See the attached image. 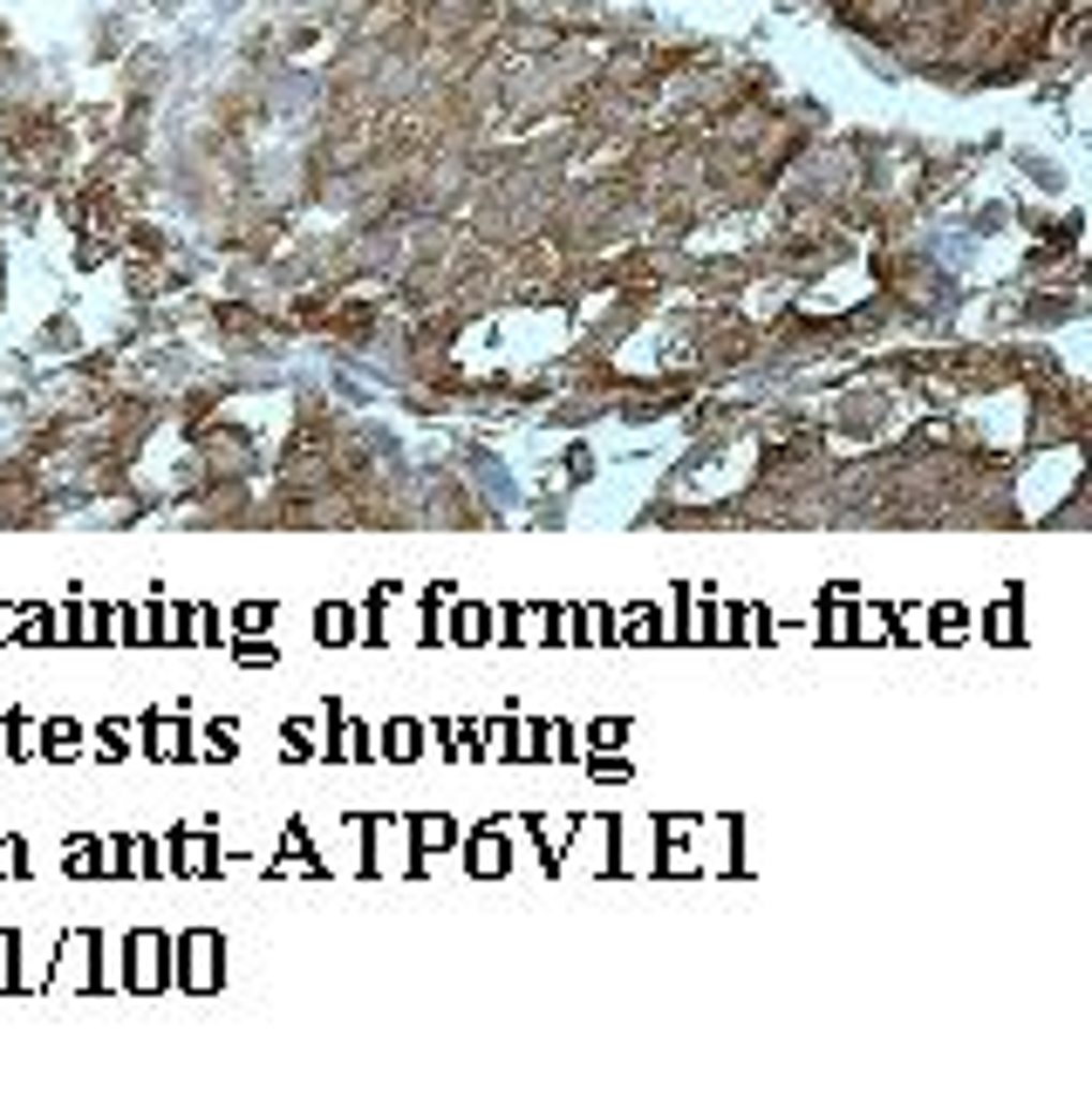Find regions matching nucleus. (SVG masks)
<instances>
[{"instance_id": "obj_1", "label": "nucleus", "mask_w": 1092, "mask_h": 1105, "mask_svg": "<svg viewBox=\"0 0 1092 1105\" xmlns=\"http://www.w3.org/2000/svg\"><path fill=\"white\" fill-rule=\"evenodd\" d=\"M219 976H226V942L219 935H184L178 942V983L184 989H219Z\"/></svg>"}, {"instance_id": "obj_2", "label": "nucleus", "mask_w": 1092, "mask_h": 1105, "mask_svg": "<svg viewBox=\"0 0 1092 1105\" xmlns=\"http://www.w3.org/2000/svg\"><path fill=\"white\" fill-rule=\"evenodd\" d=\"M164 983H178V942L131 935V989H164Z\"/></svg>"}, {"instance_id": "obj_3", "label": "nucleus", "mask_w": 1092, "mask_h": 1105, "mask_svg": "<svg viewBox=\"0 0 1092 1105\" xmlns=\"http://www.w3.org/2000/svg\"><path fill=\"white\" fill-rule=\"evenodd\" d=\"M137 730H144V751H151L158 764H164V758H178V764L192 758V730H184L178 717H164V710H144Z\"/></svg>"}, {"instance_id": "obj_4", "label": "nucleus", "mask_w": 1092, "mask_h": 1105, "mask_svg": "<svg viewBox=\"0 0 1092 1105\" xmlns=\"http://www.w3.org/2000/svg\"><path fill=\"white\" fill-rule=\"evenodd\" d=\"M506 867H512V847L492 833V819H485V826H472V833H465V873L492 880V873H506Z\"/></svg>"}, {"instance_id": "obj_5", "label": "nucleus", "mask_w": 1092, "mask_h": 1105, "mask_svg": "<svg viewBox=\"0 0 1092 1105\" xmlns=\"http://www.w3.org/2000/svg\"><path fill=\"white\" fill-rule=\"evenodd\" d=\"M410 867H423V853H444V847H458V819H444V812H423V819H410Z\"/></svg>"}, {"instance_id": "obj_6", "label": "nucleus", "mask_w": 1092, "mask_h": 1105, "mask_svg": "<svg viewBox=\"0 0 1092 1105\" xmlns=\"http://www.w3.org/2000/svg\"><path fill=\"white\" fill-rule=\"evenodd\" d=\"M423 744H431V730H423L417 717H397V723H383V758L390 764H410Z\"/></svg>"}, {"instance_id": "obj_7", "label": "nucleus", "mask_w": 1092, "mask_h": 1105, "mask_svg": "<svg viewBox=\"0 0 1092 1105\" xmlns=\"http://www.w3.org/2000/svg\"><path fill=\"white\" fill-rule=\"evenodd\" d=\"M314 642H328V648L356 642V614H348V601H321V608H314Z\"/></svg>"}, {"instance_id": "obj_8", "label": "nucleus", "mask_w": 1092, "mask_h": 1105, "mask_svg": "<svg viewBox=\"0 0 1092 1105\" xmlns=\"http://www.w3.org/2000/svg\"><path fill=\"white\" fill-rule=\"evenodd\" d=\"M567 642H581V648L615 642V614H608V608H581V614H573V628H567Z\"/></svg>"}, {"instance_id": "obj_9", "label": "nucleus", "mask_w": 1092, "mask_h": 1105, "mask_svg": "<svg viewBox=\"0 0 1092 1105\" xmlns=\"http://www.w3.org/2000/svg\"><path fill=\"white\" fill-rule=\"evenodd\" d=\"M62 867L76 873V880H96V873H109V847H103V839H76Z\"/></svg>"}, {"instance_id": "obj_10", "label": "nucleus", "mask_w": 1092, "mask_h": 1105, "mask_svg": "<svg viewBox=\"0 0 1092 1105\" xmlns=\"http://www.w3.org/2000/svg\"><path fill=\"white\" fill-rule=\"evenodd\" d=\"M76 744H83V723L76 717H48L42 723V751L48 758H76Z\"/></svg>"}, {"instance_id": "obj_11", "label": "nucleus", "mask_w": 1092, "mask_h": 1105, "mask_svg": "<svg viewBox=\"0 0 1092 1105\" xmlns=\"http://www.w3.org/2000/svg\"><path fill=\"white\" fill-rule=\"evenodd\" d=\"M662 634H670V628H662V614H656V601H642L635 614H628L622 642H628V648H642V642H662Z\"/></svg>"}, {"instance_id": "obj_12", "label": "nucleus", "mask_w": 1092, "mask_h": 1105, "mask_svg": "<svg viewBox=\"0 0 1092 1105\" xmlns=\"http://www.w3.org/2000/svg\"><path fill=\"white\" fill-rule=\"evenodd\" d=\"M233 662H246V669H267V662H281V648H273L267 634H239V642H233Z\"/></svg>"}, {"instance_id": "obj_13", "label": "nucleus", "mask_w": 1092, "mask_h": 1105, "mask_svg": "<svg viewBox=\"0 0 1092 1105\" xmlns=\"http://www.w3.org/2000/svg\"><path fill=\"white\" fill-rule=\"evenodd\" d=\"M622 737H628V717H601L587 730V751H622Z\"/></svg>"}, {"instance_id": "obj_14", "label": "nucleus", "mask_w": 1092, "mask_h": 1105, "mask_svg": "<svg viewBox=\"0 0 1092 1105\" xmlns=\"http://www.w3.org/2000/svg\"><path fill=\"white\" fill-rule=\"evenodd\" d=\"M451 634H458V642H485V634H492V622H485V608H458V622H451Z\"/></svg>"}, {"instance_id": "obj_15", "label": "nucleus", "mask_w": 1092, "mask_h": 1105, "mask_svg": "<svg viewBox=\"0 0 1092 1105\" xmlns=\"http://www.w3.org/2000/svg\"><path fill=\"white\" fill-rule=\"evenodd\" d=\"M587 772H595V778H608V785H622V778H635V764H628V758H615V751H587Z\"/></svg>"}, {"instance_id": "obj_16", "label": "nucleus", "mask_w": 1092, "mask_h": 1105, "mask_svg": "<svg viewBox=\"0 0 1092 1105\" xmlns=\"http://www.w3.org/2000/svg\"><path fill=\"white\" fill-rule=\"evenodd\" d=\"M273 622V608L267 601H246V608H233V634H260Z\"/></svg>"}, {"instance_id": "obj_17", "label": "nucleus", "mask_w": 1092, "mask_h": 1105, "mask_svg": "<svg viewBox=\"0 0 1092 1105\" xmlns=\"http://www.w3.org/2000/svg\"><path fill=\"white\" fill-rule=\"evenodd\" d=\"M0 867H8V880H21L28 873V839H14V833L0 839Z\"/></svg>"}, {"instance_id": "obj_18", "label": "nucleus", "mask_w": 1092, "mask_h": 1105, "mask_svg": "<svg viewBox=\"0 0 1092 1105\" xmlns=\"http://www.w3.org/2000/svg\"><path fill=\"white\" fill-rule=\"evenodd\" d=\"M109 873H137V839H109Z\"/></svg>"}, {"instance_id": "obj_19", "label": "nucleus", "mask_w": 1092, "mask_h": 1105, "mask_svg": "<svg viewBox=\"0 0 1092 1105\" xmlns=\"http://www.w3.org/2000/svg\"><path fill=\"white\" fill-rule=\"evenodd\" d=\"M206 751H212V758H233V751H239L233 723H212V730H206Z\"/></svg>"}, {"instance_id": "obj_20", "label": "nucleus", "mask_w": 1092, "mask_h": 1105, "mask_svg": "<svg viewBox=\"0 0 1092 1105\" xmlns=\"http://www.w3.org/2000/svg\"><path fill=\"white\" fill-rule=\"evenodd\" d=\"M308 744H314V723H308V717H294V723H287V751H294V758H308Z\"/></svg>"}, {"instance_id": "obj_21", "label": "nucleus", "mask_w": 1092, "mask_h": 1105, "mask_svg": "<svg viewBox=\"0 0 1092 1105\" xmlns=\"http://www.w3.org/2000/svg\"><path fill=\"white\" fill-rule=\"evenodd\" d=\"M8 614H14V608H8V601H0V634H14V628H8Z\"/></svg>"}]
</instances>
